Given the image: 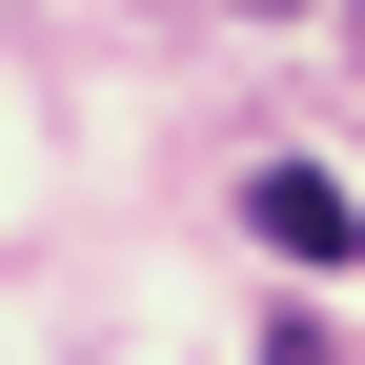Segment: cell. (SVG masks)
<instances>
[{
	"instance_id": "6da1fadb",
	"label": "cell",
	"mask_w": 365,
	"mask_h": 365,
	"mask_svg": "<svg viewBox=\"0 0 365 365\" xmlns=\"http://www.w3.org/2000/svg\"><path fill=\"white\" fill-rule=\"evenodd\" d=\"M244 223H264L284 264H345V244H365V203H345L325 163H264V182H244Z\"/></svg>"
}]
</instances>
